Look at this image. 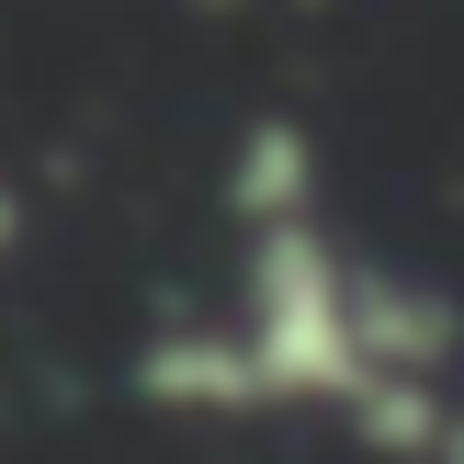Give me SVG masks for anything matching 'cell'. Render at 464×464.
Masks as SVG:
<instances>
[{"label":"cell","instance_id":"cell-1","mask_svg":"<svg viewBox=\"0 0 464 464\" xmlns=\"http://www.w3.org/2000/svg\"><path fill=\"white\" fill-rule=\"evenodd\" d=\"M442 464H464V430H453V453H442Z\"/></svg>","mask_w":464,"mask_h":464},{"label":"cell","instance_id":"cell-2","mask_svg":"<svg viewBox=\"0 0 464 464\" xmlns=\"http://www.w3.org/2000/svg\"><path fill=\"white\" fill-rule=\"evenodd\" d=\"M0 238H12V204H0Z\"/></svg>","mask_w":464,"mask_h":464}]
</instances>
